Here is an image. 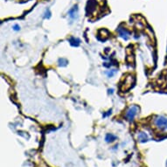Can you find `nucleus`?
Returning <instances> with one entry per match:
<instances>
[{
    "label": "nucleus",
    "instance_id": "f257e3e1",
    "mask_svg": "<svg viewBox=\"0 0 167 167\" xmlns=\"http://www.w3.org/2000/svg\"><path fill=\"white\" fill-rule=\"evenodd\" d=\"M139 111H140L139 107L136 105H132L130 107H129L127 109L126 112H125V118L127 119V121L133 122L134 119L136 118V116L139 114Z\"/></svg>",
    "mask_w": 167,
    "mask_h": 167
},
{
    "label": "nucleus",
    "instance_id": "9d476101",
    "mask_svg": "<svg viewBox=\"0 0 167 167\" xmlns=\"http://www.w3.org/2000/svg\"><path fill=\"white\" fill-rule=\"evenodd\" d=\"M116 73H117V69H110L109 70V71L105 72V73L107 74V76L109 77V78H112Z\"/></svg>",
    "mask_w": 167,
    "mask_h": 167
},
{
    "label": "nucleus",
    "instance_id": "f8f14e48",
    "mask_svg": "<svg viewBox=\"0 0 167 167\" xmlns=\"http://www.w3.org/2000/svg\"><path fill=\"white\" fill-rule=\"evenodd\" d=\"M12 29H13V31H15V32H19V31H20L21 28H20V26H19V25L15 24L13 26H12Z\"/></svg>",
    "mask_w": 167,
    "mask_h": 167
},
{
    "label": "nucleus",
    "instance_id": "20e7f679",
    "mask_svg": "<svg viewBox=\"0 0 167 167\" xmlns=\"http://www.w3.org/2000/svg\"><path fill=\"white\" fill-rule=\"evenodd\" d=\"M116 32H117L119 37H121L122 39H124V40H128V39H130V31H129V30L127 29L126 27H124V26H120L119 27L117 28Z\"/></svg>",
    "mask_w": 167,
    "mask_h": 167
},
{
    "label": "nucleus",
    "instance_id": "423d86ee",
    "mask_svg": "<svg viewBox=\"0 0 167 167\" xmlns=\"http://www.w3.org/2000/svg\"><path fill=\"white\" fill-rule=\"evenodd\" d=\"M116 139H117V136H115V135L112 133H108L106 134L105 136V141L107 142V143H113V142H115Z\"/></svg>",
    "mask_w": 167,
    "mask_h": 167
},
{
    "label": "nucleus",
    "instance_id": "7ed1b4c3",
    "mask_svg": "<svg viewBox=\"0 0 167 167\" xmlns=\"http://www.w3.org/2000/svg\"><path fill=\"white\" fill-rule=\"evenodd\" d=\"M67 15H68V17H69L71 22L77 20V19H79V8H78V5H74L71 9H69V11L67 12Z\"/></svg>",
    "mask_w": 167,
    "mask_h": 167
},
{
    "label": "nucleus",
    "instance_id": "39448f33",
    "mask_svg": "<svg viewBox=\"0 0 167 167\" xmlns=\"http://www.w3.org/2000/svg\"><path fill=\"white\" fill-rule=\"evenodd\" d=\"M134 83V78L133 76H131V75H129L128 78H126L124 80V82H123V85H124V89H123V90H127V89H129L130 87L132 86V84Z\"/></svg>",
    "mask_w": 167,
    "mask_h": 167
},
{
    "label": "nucleus",
    "instance_id": "1a4fd4ad",
    "mask_svg": "<svg viewBox=\"0 0 167 167\" xmlns=\"http://www.w3.org/2000/svg\"><path fill=\"white\" fill-rule=\"evenodd\" d=\"M68 64V61H67V59H65V58H60L59 59V60H58V65H59V67H66Z\"/></svg>",
    "mask_w": 167,
    "mask_h": 167
},
{
    "label": "nucleus",
    "instance_id": "ddd939ff",
    "mask_svg": "<svg viewBox=\"0 0 167 167\" xmlns=\"http://www.w3.org/2000/svg\"><path fill=\"white\" fill-rule=\"evenodd\" d=\"M114 93V89H108V94L109 95H112Z\"/></svg>",
    "mask_w": 167,
    "mask_h": 167
},
{
    "label": "nucleus",
    "instance_id": "0eeeda50",
    "mask_svg": "<svg viewBox=\"0 0 167 167\" xmlns=\"http://www.w3.org/2000/svg\"><path fill=\"white\" fill-rule=\"evenodd\" d=\"M137 139L139 140L140 142H142V143H143V142H146L148 141L149 137H148V135H147L145 132H139V134H138L137 136Z\"/></svg>",
    "mask_w": 167,
    "mask_h": 167
},
{
    "label": "nucleus",
    "instance_id": "6e6552de",
    "mask_svg": "<svg viewBox=\"0 0 167 167\" xmlns=\"http://www.w3.org/2000/svg\"><path fill=\"white\" fill-rule=\"evenodd\" d=\"M69 42L71 44V46H78L80 44V39H79L78 38L75 37H71L69 39Z\"/></svg>",
    "mask_w": 167,
    "mask_h": 167
},
{
    "label": "nucleus",
    "instance_id": "9b49d317",
    "mask_svg": "<svg viewBox=\"0 0 167 167\" xmlns=\"http://www.w3.org/2000/svg\"><path fill=\"white\" fill-rule=\"evenodd\" d=\"M51 16H52V13H51V11L49 10V9H46V11H45V12H44V19H49L50 18H51Z\"/></svg>",
    "mask_w": 167,
    "mask_h": 167
},
{
    "label": "nucleus",
    "instance_id": "f03ea898",
    "mask_svg": "<svg viewBox=\"0 0 167 167\" xmlns=\"http://www.w3.org/2000/svg\"><path fill=\"white\" fill-rule=\"evenodd\" d=\"M154 124L158 130H167V117L164 116H157L154 118Z\"/></svg>",
    "mask_w": 167,
    "mask_h": 167
}]
</instances>
